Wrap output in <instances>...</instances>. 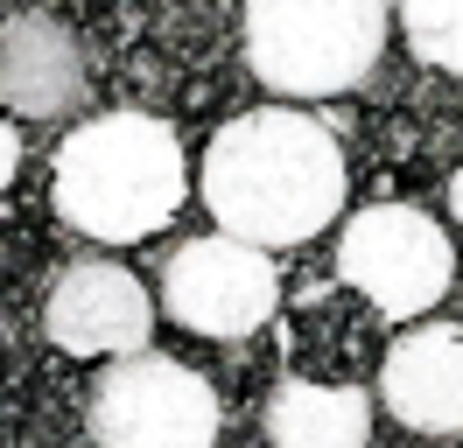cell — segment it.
Wrapping results in <instances>:
<instances>
[{"label": "cell", "mask_w": 463, "mask_h": 448, "mask_svg": "<svg viewBox=\"0 0 463 448\" xmlns=\"http://www.w3.org/2000/svg\"><path fill=\"white\" fill-rule=\"evenodd\" d=\"M203 203L246 246H302L345 210V147L309 112H239L203 147Z\"/></svg>", "instance_id": "6da1fadb"}, {"label": "cell", "mask_w": 463, "mask_h": 448, "mask_svg": "<svg viewBox=\"0 0 463 448\" xmlns=\"http://www.w3.org/2000/svg\"><path fill=\"white\" fill-rule=\"evenodd\" d=\"M190 190L183 168V140L169 119L155 112H99L57 147L50 168V203L71 231L106 238V246H134L147 231L175 218V203Z\"/></svg>", "instance_id": "7a4b0ae2"}, {"label": "cell", "mask_w": 463, "mask_h": 448, "mask_svg": "<svg viewBox=\"0 0 463 448\" xmlns=\"http://www.w3.org/2000/svg\"><path fill=\"white\" fill-rule=\"evenodd\" d=\"M246 63L281 98H337L386 50V0H239Z\"/></svg>", "instance_id": "3957f363"}, {"label": "cell", "mask_w": 463, "mask_h": 448, "mask_svg": "<svg viewBox=\"0 0 463 448\" xmlns=\"http://www.w3.org/2000/svg\"><path fill=\"white\" fill-rule=\"evenodd\" d=\"M91 442L99 448H211L218 392L183 358L127 350L91 386Z\"/></svg>", "instance_id": "277c9868"}, {"label": "cell", "mask_w": 463, "mask_h": 448, "mask_svg": "<svg viewBox=\"0 0 463 448\" xmlns=\"http://www.w3.org/2000/svg\"><path fill=\"white\" fill-rule=\"evenodd\" d=\"M337 274L393 322H414L421 308L442 302V287L457 274V252L442 238V224L414 203H365L345 224L337 246Z\"/></svg>", "instance_id": "5b68a950"}, {"label": "cell", "mask_w": 463, "mask_h": 448, "mask_svg": "<svg viewBox=\"0 0 463 448\" xmlns=\"http://www.w3.org/2000/svg\"><path fill=\"white\" fill-rule=\"evenodd\" d=\"M162 308L183 330L232 343V336H253L281 308V274H274V259L260 246H246L232 231H211V238H190V246L169 252Z\"/></svg>", "instance_id": "8992f818"}, {"label": "cell", "mask_w": 463, "mask_h": 448, "mask_svg": "<svg viewBox=\"0 0 463 448\" xmlns=\"http://www.w3.org/2000/svg\"><path fill=\"white\" fill-rule=\"evenodd\" d=\"M147 322H155V308H147L141 280L127 274V266H113V259L63 266V280L50 287V302H43V330L71 358H127V350H147Z\"/></svg>", "instance_id": "52a82bcc"}, {"label": "cell", "mask_w": 463, "mask_h": 448, "mask_svg": "<svg viewBox=\"0 0 463 448\" xmlns=\"http://www.w3.org/2000/svg\"><path fill=\"white\" fill-rule=\"evenodd\" d=\"M85 106V50L57 14H7L0 22V112L63 119Z\"/></svg>", "instance_id": "ba28073f"}, {"label": "cell", "mask_w": 463, "mask_h": 448, "mask_svg": "<svg viewBox=\"0 0 463 448\" xmlns=\"http://www.w3.org/2000/svg\"><path fill=\"white\" fill-rule=\"evenodd\" d=\"M379 392H386L393 420H407V427L463 434V322L407 330L379 364Z\"/></svg>", "instance_id": "9c48e42d"}, {"label": "cell", "mask_w": 463, "mask_h": 448, "mask_svg": "<svg viewBox=\"0 0 463 448\" xmlns=\"http://www.w3.org/2000/svg\"><path fill=\"white\" fill-rule=\"evenodd\" d=\"M365 434H373V406L358 386L288 378L267 399V442L274 448H365Z\"/></svg>", "instance_id": "30bf717a"}, {"label": "cell", "mask_w": 463, "mask_h": 448, "mask_svg": "<svg viewBox=\"0 0 463 448\" xmlns=\"http://www.w3.org/2000/svg\"><path fill=\"white\" fill-rule=\"evenodd\" d=\"M401 28L421 63L463 78V0H401Z\"/></svg>", "instance_id": "8fae6325"}, {"label": "cell", "mask_w": 463, "mask_h": 448, "mask_svg": "<svg viewBox=\"0 0 463 448\" xmlns=\"http://www.w3.org/2000/svg\"><path fill=\"white\" fill-rule=\"evenodd\" d=\"M14 168H22V134H14L7 119H0V190L14 182Z\"/></svg>", "instance_id": "7c38bea8"}, {"label": "cell", "mask_w": 463, "mask_h": 448, "mask_svg": "<svg viewBox=\"0 0 463 448\" xmlns=\"http://www.w3.org/2000/svg\"><path fill=\"white\" fill-rule=\"evenodd\" d=\"M449 210H457V224H463V168H457V182H449Z\"/></svg>", "instance_id": "4fadbf2b"}]
</instances>
